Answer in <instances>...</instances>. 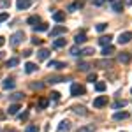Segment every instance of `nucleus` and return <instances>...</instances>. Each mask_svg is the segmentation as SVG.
Segmentation results:
<instances>
[{"mask_svg":"<svg viewBox=\"0 0 132 132\" xmlns=\"http://www.w3.org/2000/svg\"><path fill=\"white\" fill-rule=\"evenodd\" d=\"M116 122L118 120H125V118H129V113H125V111H120V113H114V116H113Z\"/></svg>","mask_w":132,"mask_h":132,"instance_id":"obj_18","label":"nucleus"},{"mask_svg":"<svg viewBox=\"0 0 132 132\" xmlns=\"http://www.w3.org/2000/svg\"><path fill=\"white\" fill-rule=\"evenodd\" d=\"M65 32H67V28H65L63 25H56L55 28H51L50 35H51V39H56V37H60V35H63Z\"/></svg>","mask_w":132,"mask_h":132,"instance_id":"obj_2","label":"nucleus"},{"mask_svg":"<svg viewBox=\"0 0 132 132\" xmlns=\"http://www.w3.org/2000/svg\"><path fill=\"white\" fill-rule=\"evenodd\" d=\"M27 23H28V25H32V27H35L37 23H41V18H39V16H30V18L27 20Z\"/></svg>","mask_w":132,"mask_h":132,"instance_id":"obj_23","label":"nucleus"},{"mask_svg":"<svg viewBox=\"0 0 132 132\" xmlns=\"http://www.w3.org/2000/svg\"><path fill=\"white\" fill-rule=\"evenodd\" d=\"M48 108V99H41L39 101V109H46Z\"/></svg>","mask_w":132,"mask_h":132,"instance_id":"obj_32","label":"nucleus"},{"mask_svg":"<svg viewBox=\"0 0 132 132\" xmlns=\"http://www.w3.org/2000/svg\"><path fill=\"white\" fill-rule=\"evenodd\" d=\"M83 93H85V86L78 85V83H74V85L71 86V95L78 97V95H83Z\"/></svg>","mask_w":132,"mask_h":132,"instance_id":"obj_3","label":"nucleus"},{"mask_svg":"<svg viewBox=\"0 0 132 132\" xmlns=\"http://www.w3.org/2000/svg\"><path fill=\"white\" fill-rule=\"evenodd\" d=\"M2 56H4V53H0V58H2Z\"/></svg>","mask_w":132,"mask_h":132,"instance_id":"obj_49","label":"nucleus"},{"mask_svg":"<svg viewBox=\"0 0 132 132\" xmlns=\"http://www.w3.org/2000/svg\"><path fill=\"white\" fill-rule=\"evenodd\" d=\"M118 62H122V63H129V62H130V55H129V53H120Z\"/></svg>","mask_w":132,"mask_h":132,"instance_id":"obj_17","label":"nucleus"},{"mask_svg":"<svg viewBox=\"0 0 132 132\" xmlns=\"http://www.w3.org/2000/svg\"><path fill=\"white\" fill-rule=\"evenodd\" d=\"M32 88H34V90H41L42 83H32Z\"/></svg>","mask_w":132,"mask_h":132,"instance_id":"obj_40","label":"nucleus"},{"mask_svg":"<svg viewBox=\"0 0 132 132\" xmlns=\"http://www.w3.org/2000/svg\"><path fill=\"white\" fill-rule=\"evenodd\" d=\"M95 90H97V92H104V90H106V83H104V81H97V83H95Z\"/></svg>","mask_w":132,"mask_h":132,"instance_id":"obj_29","label":"nucleus"},{"mask_svg":"<svg viewBox=\"0 0 132 132\" xmlns=\"http://www.w3.org/2000/svg\"><path fill=\"white\" fill-rule=\"evenodd\" d=\"M109 2H116V0H109Z\"/></svg>","mask_w":132,"mask_h":132,"instance_id":"obj_50","label":"nucleus"},{"mask_svg":"<svg viewBox=\"0 0 132 132\" xmlns=\"http://www.w3.org/2000/svg\"><path fill=\"white\" fill-rule=\"evenodd\" d=\"M79 48H78V46H74V48H71V55H74V56H78V55H79Z\"/></svg>","mask_w":132,"mask_h":132,"instance_id":"obj_36","label":"nucleus"},{"mask_svg":"<svg viewBox=\"0 0 132 132\" xmlns=\"http://www.w3.org/2000/svg\"><path fill=\"white\" fill-rule=\"evenodd\" d=\"M74 113H76V114H86L85 108H81V106H76V108H74Z\"/></svg>","mask_w":132,"mask_h":132,"instance_id":"obj_33","label":"nucleus"},{"mask_svg":"<svg viewBox=\"0 0 132 132\" xmlns=\"http://www.w3.org/2000/svg\"><path fill=\"white\" fill-rule=\"evenodd\" d=\"M88 81L95 83V81H97V74H88Z\"/></svg>","mask_w":132,"mask_h":132,"instance_id":"obj_38","label":"nucleus"},{"mask_svg":"<svg viewBox=\"0 0 132 132\" xmlns=\"http://www.w3.org/2000/svg\"><path fill=\"white\" fill-rule=\"evenodd\" d=\"M4 132H16V130H12V129H5Z\"/></svg>","mask_w":132,"mask_h":132,"instance_id":"obj_48","label":"nucleus"},{"mask_svg":"<svg viewBox=\"0 0 132 132\" xmlns=\"http://www.w3.org/2000/svg\"><path fill=\"white\" fill-rule=\"evenodd\" d=\"M11 2L9 0H0V9H5V7H9Z\"/></svg>","mask_w":132,"mask_h":132,"instance_id":"obj_34","label":"nucleus"},{"mask_svg":"<svg viewBox=\"0 0 132 132\" xmlns=\"http://www.w3.org/2000/svg\"><path fill=\"white\" fill-rule=\"evenodd\" d=\"M51 97L56 101V99H60V93H58V92H51Z\"/></svg>","mask_w":132,"mask_h":132,"instance_id":"obj_43","label":"nucleus"},{"mask_svg":"<svg viewBox=\"0 0 132 132\" xmlns=\"http://www.w3.org/2000/svg\"><path fill=\"white\" fill-rule=\"evenodd\" d=\"M30 4H32V0H18V2H16V7L20 11H25V9L30 7Z\"/></svg>","mask_w":132,"mask_h":132,"instance_id":"obj_9","label":"nucleus"},{"mask_svg":"<svg viewBox=\"0 0 132 132\" xmlns=\"http://www.w3.org/2000/svg\"><path fill=\"white\" fill-rule=\"evenodd\" d=\"M106 104H108V95H99L93 101V108H104Z\"/></svg>","mask_w":132,"mask_h":132,"instance_id":"obj_5","label":"nucleus"},{"mask_svg":"<svg viewBox=\"0 0 132 132\" xmlns=\"http://www.w3.org/2000/svg\"><path fill=\"white\" fill-rule=\"evenodd\" d=\"M76 9H81V4H71L69 5V11H76Z\"/></svg>","mask_w":132,"mask_h":132,"instance_id":"obj_37","label":"nucleus"},{"mask_svg":"<svg viewBox=\"0 0 132 132\" xmlns=\"http://www.w3.org/2000/svg\"><path fill=\"white\" fill-rule=\"evenodd\" d=\"M23 39H25V32H16V34H12L11 35V46H20L21 42H23Z\"/></svg>","mask_w":132,"mask_h":132,"instance_id":"obj_1","label":"nucleus"},{"mask_svg":"<svg viewBox=\"0 0 132 132\" xmlns=\"http://www.w3.org/2000/svg\"><path fill=\"white\" fill-rule=\"evenodd\" d=\"M78 132H95V127L93 125H85V127H79Z\"/></svg>","mask_w":132,"mask_h":132,"instance_id":"obj_27","label":"nucleus"},{"mask_svg":"<svg viewBox=\"0 0 132 132\" xmlns=\"http://www.w3.org/2000/svg\"><path fill=\"white\" fill-rule=\"evenodd\" d=\"M104 2H106V0H93V4H95V5H102Z\"/></svg>","mask_w":132,"mask_h":132,"instance_id":"obj_45","label":"nucleus"},{"mask_svg":"<svg viewBox=\"0 0 132 132\" xmlns=\"http://www.w3.org/2000/svg\"><path fill=\"white\" fill-rule=\"evenodd\" d=\"M30 55H32V51H30V50H27L25 53H23V56H30Z\"/></svg>","mask_w":132,"mask_h":132,"instance_id":"obj_47","label":"nucleus"},{"mask_svg":"<svg viewBox=\"0 0 132 132\" xmlns=\"http://www.w3.org/2000/svg\"><path fill=\"white\" fill-rule=\"evenodd\" d=\"M85 41H86V35H85V32H79V34H76V37H74V42H76V46H78V44H83Z\"/></svg>","mask_w":132,"mask_h":132,"instance_id":"obj_13","label":"nucleus"},{"mask_svg":"<svg viewBox=\"0 0 132 132\" xmlns=\"http://www.w3.org/2000/svg\"><path fill=\"white\" fill-rule=\"evenodd\" d=\"M21 108H20V104H11L9 106V109H7V113H9V114H16V113L20 111Z\"/></svg>","mask_w":132,"mask_h":132,"instance_id":"obj_22","label":"nucleus"},{"mask_svg":"<svg viewBox=\"0 0 132 132\" xmlns=\"http://www.w3.org/2000/svg\"><path fill=\"white\" fill-rule=\"evenodd\" d=\"M106 28H108V23H99V25H97V30L99 32H104Z\"/></svg>","mask_w":132,"mask_h":132,"instance_id":"obj_35","label":"nucleus"},{"mask_svg":"<svg viewBox=\"0 0 132 132\" xmlns=\"http://www.w3.org/2000/svg\"><path fill=\"white\" fill-rule=\"evenodd\" d=\"M111 7H113V11H114V12H122V11H123V4L116 0V2H113Z\"/></svg>","mask_w":132,"mask_h":132,"instance_id":"obj_20","label":"nucleus"},{"mask_svg":"<svg viewBox=\"0 0 132 132\" xmlns=\"http://www.w3.org/2000/svg\"><path fill=\"white\" fill-rule=\"evenodd\" d=\"M14 85H16V83H14L12 78H5V79L2 81V88H4V90H12V88H14Z\"/></svg>","mask_w":132,"mask_h":132,"instance_id":"obj_6","label":"nucleus"},{"mask_svg":"<svg viewBox=\"0 0 132 132\" xmlns=\"http://www.w3.org/2000/svg\"><path fill=\"white\" fill-rule=\"evenodd\" d=\"M130 41H132V32H123V34L118 35V42L120 44H129Z\"/></svg>","mask_w":132,"mask_h":132,"instance_id":"obj_4","label":"nucleus"},{"mask_svg":"<svg viewBox=\"0 0 132 132\" xmlns=\"http://www.w3.org/2000/svg\"><path fill=\"white\" fill-rule=\"evenodd\" d=\"M18 63H20V60H18V58H11V60H7V63H5V65H7V67H16Z\"/></svg>","mask_w":132,"mask_h":132,"instance_id":"obj_31","label":"nucleus"},{"mask_svg":"<svg viewBox=\"0 0 132 132\" xmlns=\"http://www.w3.org/2000/svg\"><path fill=\"white\" fill-rule=\"evenodd\" d=\"M21 99H23V93H12V95H11V101L14 102V104H18Z\"/></svg>","mask_w":132,"mask_h":132,"instance_id":"obj_26","label":"nucleus"},{"mask_svg":"<svg viewBox=\"0 0 132 132\" xmlns=\"http://www.w3.org/2000/svg\"><path fill=\"white\" fill-rule=\"evenodd\" d=\"M7 18H9V14H7V12H2V14H0V21H5Z\"/></svg>","mask_w":132,"mask_h":132,"instance_id":"obj_42","label":"nucleus"},{"mask_svg":"<svg viewBox=\"0 0 132 132\" xmlns=\"http://www.w3.org/2000/svg\"><path fill=\"white\" fill-rule=\"evenodd\" d=\"M27 118H28V113L25 111V113H23V114H21V116H20V120H27Z\"/></svg>","mask_w":132,"mask_h":132,"instance_id":"obj_44","label":"nucleus"},{"mask_svg":"<svg viewBox=\"0 0 132 132\" xmlns=\"http://www.w3.org/2000/svg\"><path fill=\"white\" fill-rule=\"evenodd\" d=\"M32 44L39 46V44H42V39H39V37H34V39H32Z\"/></svg>","mask_w":132,"mask_h":132,"instance_id":"obj_39","label":"nucleus"},{"mask_svg":"<svg viewBox=\"0 0 132 132\" xmlns=\"http://www.w3.org/2000/svg\"><path fill=\"white\" fill-rule=\"evenodd\" d=\"M58 132H69L71 130V122L69 120H63V122L58 123V129H56Z\"/></svg>","mask_w":132,"mask_h":132,"instance_id":"obj_7","label":"nucleus"},{"mask_svg":"<svg viewBox=\"0 0 132 132\" xmlns=\"http://www.w3.org/2000/svg\"><path fill=\"white\" fill-rule=\"evenodd\" d=\"M37 71V65L35 63H32V62H27L25 63V72H28V74H32V72Z\"/></svg>","mask_w":132,"mask_h":132,"instance_id":"obj_16","label":"nucleus"},{"mask_svg":"<svg viewBox=\"0 0 132 132\" xmlns=\"http://www.w3.org/2000/svg\"><path fill=\"white\" fill-rule=\"evenodd\" d=\"M93 53H95L93 48H83V50L79 51V55H81V56H90V55H93Z\"/></svg>","mask_w":132,"mask_h":132,"instance_id":"obj_19","label":"nucleus"},{"mask_svg":"<svg viewBox=\"0 0 132 132\" xmlns=\"http://www.w3.org/2000/svg\"><path fill=\"white\" fill-rule=\"evenodd\" d=\"M48 67H51V69H63V67H67V63H63V62H56V60H51L50 63H48Z\"/></svg>","mask_w":132,"mask_h":132,"instance_id":"obj_11","label":"nucleus"},{"mask_svg":"<svg viewBox=\"0 0 132 132\" xmlns=\"http://www.w3.org/2000/svg\"><path fill=\"white\" fill-rule=\"evenodd\" d=\"M34 30H35V32H46V30H48V25H46V23L35 25V27H34Z\"/></svg>","mask_w":132,"mask_h":132,"instance_id":"obj_28","label":"nucleus"},{"mask_svg":"<svg viewBox=\"0 0 132 132\" xmlns=\"http://www.w3.org/2000/svg\"><path fill=\"white\" fill-rule=\"evenodd\" d=\"M4 44H5V37H0V48H2Z\"/></svg>","mask_w":132,"mask_h":132,"instance_id":"obj_46","label":"nucleus"},{"mask_svg":"<svg viewBox=\"0 0 132 132\" xmlns=\"http://www.w3.org/2000/svg\"><path fill=\"white\" fill-rule=\"evenodd\" d=\"M50 55H51V51L46 50V48H42V50L37 51V58H39V60H48V58H50Z\"/></svg>","mask_w":132,"mask_h":132,"instance_id":"obj_8","label":"nucleus"},{"mask_svg":"<svg viewBox=\"0 0 132 132\" xmlns=\"http://www.w3.org/2000/svg\"><path fill=\"white\" fill-rule=\"evenodd\" d=\"M53 20L56 21V23H62V21L65 20V12H63V11H56V12H53Z\"/></svg>","mask_w":132,"mask_h":132,"instance_id":"obj_12","label":"nucleus"},{"mask_svg":"<svg viewBox=\"0 0 132 132\" xmlns=\"http://www.w3.org/2000/svg\"><path fill=\"white\" fill-rule=\"evenodd\" d=\"M27 132H37V127L35 125H28L27 127Z\"/></svg>","mask_w":132,"mask_h":132,"instance_id":"obj_41","label":"nucleus"},{"mask_svg":"<svg viewBox=\"0 0 132 132\" xmlns=\"http://www.w3.org/2000/svg\"><path fill=\"white\" fill-rule=\"evenodd\" d=\"M90 67H92V65L88 63V62H79V65H78V69H79V71H83V72H86Z\"/></svg>","mask_w":132,"mask_h":132,"instance_id":"obj_25","label":"nucleus"},{"mask_svg":"<svg viewBox=\"0 0 132 132\" xmlns=\"http://www.w3.org/2000/svg\"><path fill=\"white\" fill-rule=\"evenodd\" d=\"M46 81H48V83H60V81H65V79H63L62 76H50Z\"/></svg>","mask_w":132,"mask_h":132,"instance_id":"obj_24","label":"nucleus"},{"mask_svg":"<svg viewBox=\"0 0 132 132\" xmlns=\"http://www.w3.org/2000/svg\"><path fill=\"white\" fill-rule=\"evenodd\" d=\"M95 65L101 67V69H108V67H113V62L104 58V60H97V62H95Z\"/></svg>","mask_w":132,"mask_h":132,"instance_id":"obj_10","label":"nucleus"},{"mask_svg":"<svg viewBox=\"0 0 132 132\" xmlns=\"http://www.w3.org/2000/svg\"><path fill=\"white\" fill-rule=\"evenodd\" d=\"M111 39H113V35H102L101 39H99V42H101L102 46H111Z\"/></svg>","mask_w":132,"mask_h":132,"instance_id":"obj_14","label":"nucleus"},{"mask_svg":"<svg viewBox=\"0 0 132 132\" xmlns=\"http://www.w3.org/2000/svg\"><path fill=\"white\" fill-rule=\"evenodd\" d=\"M113 53H114V48L113 46H104V50H102V55L104 56H111Z\"/></svg>","mask_w":132,"mask_h":132,"instance_id":"obj_21","label":"nucleus"},{"mask_svg":"<svg viewBox=\"0 0 132 132\" xmlns=\"http://www.w3.org/2000/svg\"><path fill=\"white\" fill-rule=\"evenodd\" d=\"M65 44H67V42H65V39H62V37H56V39L53 41V48H56V50H58V48H63Z\"/></svg>","mask_w":132,"mask_h":132,"instance_id":"obj_15","label":"nucleus"},{"mask_svg":"<svg viewBox=\"0 0 132 132\" xmlns=\"http://www.w3.org/2000/svg\"><path fill=\"white\" fill-rule=\"evenodd\" d=\"M125 106H127V102H125V101H116L114 104H113L114 109H120V108H125Z\"/></svg>","mask_w":132,"mask_h":132,"instance_id":"obj_30","label":"nucleus"},{"mask_svg":"<svg viewBox=\"0 0 132 132\" xmlns=\"http://www.w3.org/2000/svg\"><path fill=\"white\" fill-rule=\"evenodd\" d=\"M120 132H123V130H120Z\"/></svg>","mask_w":132,"mask_h":132,"instance_id":"obj_51","label":"nucleus"}]
</instances>
